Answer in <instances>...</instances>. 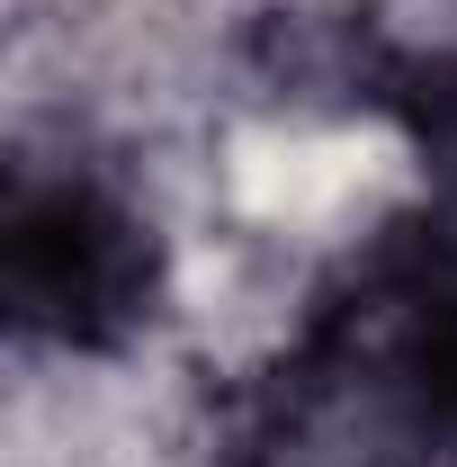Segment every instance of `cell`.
<instances>
[{
  "label": "cell",
  "instance_id": "6da1fadb",
  "mask_svg": "<svg viewBox=\"0 0 457 467\" xmlns=\"http://www.w3.org/2000/svg\"><path fill=\"white\" fill-rule=\"evenodd\" d=\"M359 431L368 450L457 459V216H421L359 261L314 333V396L269 441Z\"/></svg>",
  "mask_w": 457,
  "mask_h": 467
},
{
  "label": "cell",
  "instance_id": "7a4b0ae2",
  "mask_svg": "<svg viewBox=\"0 0 457 467\" xmlns=\"http://www.w3.org/2000/svg\"><path fill=\"white\" fill-rule=\"evenodd\" d=\"M162 296V243L99 171H18L0 207V306L46 350H117Z\"/></svg>",
  "mask_w": 457,
  "mask_h": 467
},
{
  "label": "cell",
  "instance_id": "3957f363",
  "mask_svg": "<svg viewBox=\"0 0 457 467\" xmlns=\"http://www.w3.org/2000/svg\"><path fill=\"white\" fill-rule=\"evenodd\" d=\"M412 117H421V144L449 162L457 180V63H440V72H421V90H412Z\"/></svg>",
  "mask_w": 457,
  "mask_h": 467
}]
</instances>
